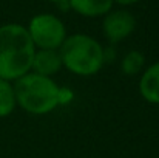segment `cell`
Instances as JSON below:
<instances>
[{"label": "cell", "instance_id": "1", "mask_svg": "<svg viewBox=\"0 0 159 158\" xmlns=\"http://www.w3.org/2000/svg\"><path fill=\"white\" fill-rule=\"evenodd\" d=\"M36 47L28 30L17 23L0 26V78L17 81L31 71Z\"/></svg>", "mask_w": 159, "mask_h": 158}, {"label": "cell", "instance_id": "2", "mask_svg": "<svg viewBox=\"0 0 159 158\" xmlns=\"http://www.w3.org/2000/svg\"><path fill=\"white\" fill-rule=\"evenodd\" d=\"M16 103L33 115H47L62 101V90L51 78L26 73L14 81Z\"/></svg>", "mask_w": 159, "mask_h": 158}, {"label": "cell", "instance_id": "3", "mask_svg": "<svg viewBox=\"0 0 159 158\" xmlns=\"http://www.w3.org/2000/svg\"><path fill=\"white\" fill-rule=\"evenodd\" d=\"M59 53L62 65L77 76L96 74L105 60L102 45L87 34H73L66 37Z\"/></svg>", "mask_w": 159, "mask_h": 158}, {"label": "cell", "instance_id": "4", "mask_svg": "<svg viewBox=\"0 0 159 158\" xmlns=\"http://www.w3.org/2000/svg\"><path fill=\"white\" fill-rule=\"evenodd\" d=\"M26 30L34 47L39 50H59L66 39L62 20L53 14H39L33 17Z\"/></svg>", "mask_w": 159, "mask_h": 158}, {"label": "cell", "instance_id": "5", "mask_svg": "<svg viewBox=\"0 0 159 158\" xmlns=\"http://www.w3.org/2000/svg\"><path fill=\"white\" fill-rule=\"evenodd\" d=\"M134 26H136L134 16L125 9H117V11L107 14L104 23H102L104 34L111 42L124 41L134 31Z\"/></svg>", "mask_w": 159, "mask_h": 158}, {"label": "cell", "instance_id": "6", "mask_svg": "<svg viewBox=\"0 0 159 158\" xmlns=\"http://www.w3.org/2000/svg\"><path fill=\"white\" fill-rule=\"evenodd\" d=\"M62 59L59 50H36L34 59H33V67L36 74L51 78L62 68Z\"/></svg>", "mask_w": 159, "mask_h": 158}, {"label": "cell", "instance_id": "7", "mask_svg": "<svg viewBox=\"0 0 159 158\" xmlns=\"http://www.w3.org/2000/svg\"><path fill=\"white\" fill-rule=\"evenodd\" d=\"M139 93L147 103L159 104V62L152 64L142 73L139 79Z\"/></svg>", "mask_w": 159, "mask_h": 158}, {"label": "cell", "instance_id": "8", "mask_svg": "<svg viewBox=\"0 0 159 158\" xmlns=\"http://www.w3.org/2000/svg\"><path fill=\"white\" fill-rule=\"evenodd\" d=\"M70 6L85 17H96L107 14L111 6L113 0H70Z\"/></svg>", "mask_w": 159, "mask_h": 158}, {"label": "cell", "instance_id": "9", "mask_svg": "<svg viewBox=\"0 0 159 158\" xmlns=\"http://www.w3.org/2000/svg\"><path fill=\"white\" fill-rule=\"evenodd\" d=\"M16 93L14 85L9 81H5L0 78V118H5L11 115L16 108Z\"/></svg>", "mask_w": 159, "mask_h": 158}, {"label": "cell", "instance_id": "10", "mask_svg": "<svg viewBox=\"0 0 159 158\" xmlns=\"http://www.w3.org/2000/svg\"><path fill=\"white\" fill-rule=\"evenodd\" d=\"M144 64H145V56L138 50H133L124 56L120 68L127 76H136L142 71Z\"/></svg>", "mask_w": 159, "mask_h": 158}, {"label": "cell", "instance_id": "11", "mask_svg": "<svg viewBox=\"0 0 159 158\" xmlns=\"http://www.w3.org/2000/svg\"><path fill=\"white\" fill-rule=\"evenodd\" d=\"M113 2H116L119 5H131V3H136L138 0H113Z\"/></svg>", "mask_w": 159, "mask_h": 158}, {"label": "cell", "instance_id": "12", "mask_svg": "<svg viewBox=\"0 0 159 158\" xmlns=\"http://www.w3.org/2000/svg\"><path fill=\"white\" fill-rule=\"evenodd\" d=\"M51 2H62V0H51Z\"/></svg>", "mask_w": 159, "mask_h": 158}]
</instances>
